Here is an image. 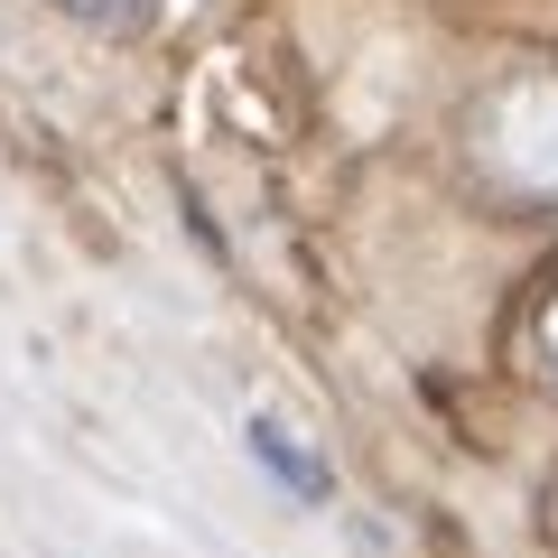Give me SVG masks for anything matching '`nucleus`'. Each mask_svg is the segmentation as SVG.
Segmentation results:
<instances>
[{"label": "nucleus", "instance_id": "nucleus-1", "mask_svg": "<svg viewBox=\"0 0 558 558\" xmlns=\"http://www.w3.org/2000/svg\"><path fill=\"white\" fill-rule=\"evenodd\" d=\"M475 149L494 168L502 196H531V205H558V75H521L484 102L475 121Z\"/></svg>", "mask_w": 558, "mask_h": 558}, {"label": "nucleus", "instance_id": "nucleus-2", "mask_svg": "<svg viewBox=\"0 0 558 558\" xmlns=\"http://www.w3.org/2000/svg\"><path fill=\"white\" fill-rule=\"evenodd\" d=\"M242 447H252V465L279 484V494H299V502H336V465H326L317 447H299L279 418H252V428H242Z\"/></svg>", "mask_w": 558, "mask_h": 558}, {"label": "nucleus", "instance_id": "nucleus-3", "mask_svg": "<svg viewBox=\"0 0 558 558\" xmlns=\"http://www.w3.org/2000/svg\"><path fill=\"white\" fill-rule=\"evenodd\" d=\"M65 10H75V20H94V28H140L159 0H65Z\"/></svg>", "mask_w": 558, "mask_h": 558}, {"label": "nucleus", "instance_id": "nucleus-4", "mask_svg": "<svg viewBox=\"0 0 558 558\" xmlns=\"http://www.w3.org/2000/svg\"><path fill=\"white\" fill-rule=\"evenodd\" d=\"M539 354H549V373H558V289H549V307H539Z\"/></svg>", "mask_w": 558, "mask_h": 558}]
</instances>
